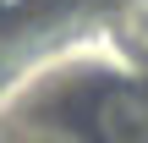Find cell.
I'll use <instances>...</instances> for the list:
<instances>
[{
	"mask_svg": "<svg viewBox=\"0 0 148 143\" xmlns=\"http://www.w3.org/2000/svg\"><path fill=\"white\" fill-rule=\"evenodd\" d=\"M99 143H148V88H104L88 110Z\"/></svg>",
	"mask_w": 148,
	"mask_h": 143,
	"instance_id": "obj_1",
	"label": "cell"
},
{
	"mask_svg": "<svg viewBox=\"0 0 148 143\" xmlns=\"http://www.w3.org/2000/svg\"><path fill=\"white\" fill-rule=\"evenodd\" d=\"M121 33H126L132 50H143V55H148V0H137V6L121 17Z\"/></svg>",
	"mask_w": 148,
	"mask_h": 143,
	"instance_id": "obj_2",
	"label": "cell"
},
{
	"mask_svg": "<svg viewBox=\"0 0 148 143\" xmlns=\"http://www.w3.org/2000/svg\"><path fill=\"white\" fill-rule=\"evenodd\" d=\"M22 6H27V0H0V11H5V17H11V11H22Z\"/></svg>",
	"mask_w": 148,
	"mask_h": 143,
	"instance_id": "obj_3",
	"label": "cell"
}]
</instances>
